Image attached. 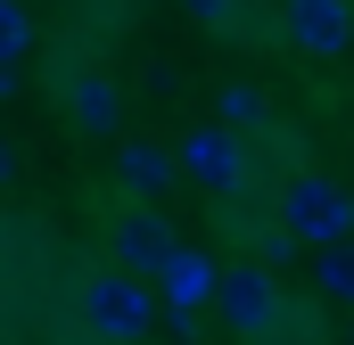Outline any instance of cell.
<instances>
[{"label":"cell","mask_w":354,"mask_h":345,"mask_svg":"<svg viewBox=\"0 0 354 345\" xmlns=\"http://www.w3.org/2000/svg\"><path fill=\"white\" fill-rule=\"evenodd\" d=\"M66 247L41 239V222L0 206V345H33L66 313Z\"/></svg>","instance_id":"1"},{"label":"cell","mask_w":354,"mask_h":345,"mask_svg":"<svg viewBox=\"0 0 354 345\" xmlns=\"http://www.w3.org/2000/svg\"><path fill=\"white\" fill-rule=\"evenodd\" d=\"M66 321L83 345H140L157 329V288L149 279H124L107 263H83L66 279Z\"/></svg>","instance_id":"2"},{"label":"cell","mask_w":354,"mask_h":345,"mask_svg":"<svg viewBox=\"0 0 354 345\" xmlns=\"http://www.w3.org/2000/svg\"><path fill=\"white\" fill-rule=\"evenodd\" d=\"M264 197H272V222H280L288 247L330 255V247H346V239H354V189H346V181H330V172L288 165V172H280V189H264Z\"/></svg>","instance_id":"3"},{"label":"cell","mask_w":354,"mask_h":345,"mask_svg":"<svg viewBox=\"0 0 354 345\" xmlns=\"http://www.w3.org/2000/svg\"><path fill=\"white\" fill-rule=\"evenodd\" d=\"M41 90H50V107H58L66 132H83V140H124V83H115L99 58L58 50V58L41 66Z\"/></svg>","instance_id":"4"},{"label":"cell","mask_w":354,"mask_h":345,"mask_svg":"<svg viewBox=\"0 0 354 345\" xmlns=\"http://www.w3.org/2000/svg\"><path fill=\"white\" fill-rule=\"evenodd\" d=\"M214 313H223L248 345H272L280 313H288V288H280V271H264V263H223V279H214Z\"/></svg>","instance_id":"5"},{"label":"cell","mask_w":354,"mask_h":345,"mask_svg":"<svg viewBox=\"0 0 354 345\" xmlns=\"http://www.w3.org/2000/svg\"><path fill=\"white\" fill-rule=\"evenodd\" d=\"M174 172H189L206 197H239V189H264V181H256V157H248V148H239L223 124H189V132L174 140Z\"/></svg>","instance_id":"6"},{"label":"cell","mask_w":354,"mask_h":345,"mask_svg":"<svg viewBox=\"0 0 354 345\" xmlns=\"http://www.w3.org/2000/svg\"><path fill=\"white\" fill-rule=\"evenodd\" d=\"M174 247H181V230L157 214V206H115V214H107V271L157 288V271L174 263Z\"/></svg>","instance_id":"7"},{"label":"cell","mask_w":354,"mask_h":345,"mask_svg":"<svg viewBox=\"0 0 354 345\" xmlns=\"http://www.w3.org/2000/svg\"><path fill=\"white\" fill-rule=\"evenodd\" d=\"M214 279H223V263L181 239L174 263L157 271V313H174V337H198V313H214Z\"/></svg>","instance_id":"8"},{"label":"cell","mask_w":354,"mask_h":345,"mask_svg":"<svg viewBox=\"0 0 354 345\" xmlns=\"http://www.w3.org/2000/svg\"><path fill=\"white\" fill-rule=\"evenodd\" d=\"M272 33L297 58H346L354 50V8L346 0H288V8H272Z\"/></svg>","instance_id":"9"},{"label":"cell","mask_w":354,"mask_h":345,"mask_svg":"<svg viewBox=\"0 0 354 345\" xmlns=\"http://www.w3.org/2000/svg\"><path fill=\"white\" fill-rule=\"evenodd\" d=\"M115 189H132V206H157V197L174 189V148L124 132V140H115Z\"/></svg>","instance_id":"10"},{"label":"cell","mask_w":354,"mask_h":345,"mask_svg":"<svg viewBox=\"0 0 354 345\" xmlns=\"http://www.w3.org/2000/svg\"><path fill=\"white\" fill-rule=\"evenodd\" d=\"M214 124H223V132L256 157V140L272 132V99H264L256 83H223V90H214Z\"/></svg>","instance_id":"11"},{"label":"cell","mask_w":354,"mask_h":345,"mask_svg":"<svg viewBox=\"0 0 354 345\" xmlns=\"http://www.w3.org/2000/svg\"><path fill=\"white\" fill-rule=\"evenodd\" d=\"M189 25H206V33H239V41H264V33H272V8H231V0H198V8H189Z\"/></svg>","instance_id":"12"},{"label":"cell","mask_w":354,"mask_h":345,"mask_svg":"<svg viewBox=\"0 0 354 345\" xmlns=\"http://www.w3.org/2000/svg\"><path fill=\"white\" fill-rule=\"evenodd\" d=\"M33 41H41V17H33V8H17V0H0V66H17V75H25Z\"/></svg>","instance_id":"13"},{"label":"cell","mask_w":354,"mask_h":345,"mask_svg":"<svg viewBox=\"0 0 354 345\" xmlns=\"http://www.w3.org/2000/svg\"><path fill=\"white\" fill-rule=\"evenodd\" d=\"M313 288H322L330 304H354V239L330 247V255H313Z\"/></svg>","instance_id":"14"},{"label":"cell","mask_w":354,"mask_h":345,"mask_svg":"<svg viewBox=\"0 0 354 345\" xmlns=\"http://www.w3.org/2000/svg\"><path fill=\"white\" fill-rule=\"evenodd\" d=\"M0 189H17V140L0 132Z\"/></svg>","instance_id":"15"},{"label":"cell","mask_w":354,"mask_h":345,"mask_svg":"<svg viewBox=\"0 0 354 345\" xmlns=\"http://www.w3.org/2000/svg\"><path fill=\"white\" fill-rule=\"evenodd\" d=\"M346 345H354V321H346Z\"/></svg>","instance_id":"16"}]
</instances>
